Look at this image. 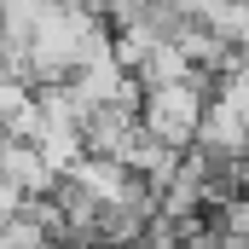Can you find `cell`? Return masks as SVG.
Masks as SVG:
<instances>
[{
	"label": "cell",
	"mask_w": 249,
	"mask_h": 249,
	"mask_svg": "<svg viewBox=\"0 0 249 249\" xmlns=\"http://www.w3.org/2000/svg\"><path fill=\"white\" fill-rule=\"evenodd\" d=\"M203 110H209V93H203V81H197V75L157 81V87H145V99H139V116H145V127H151L157 139H168L174 151H186L191 139H197Z\"/></svg>",
	"instance_id": "cell-1"
}]
</instances>
